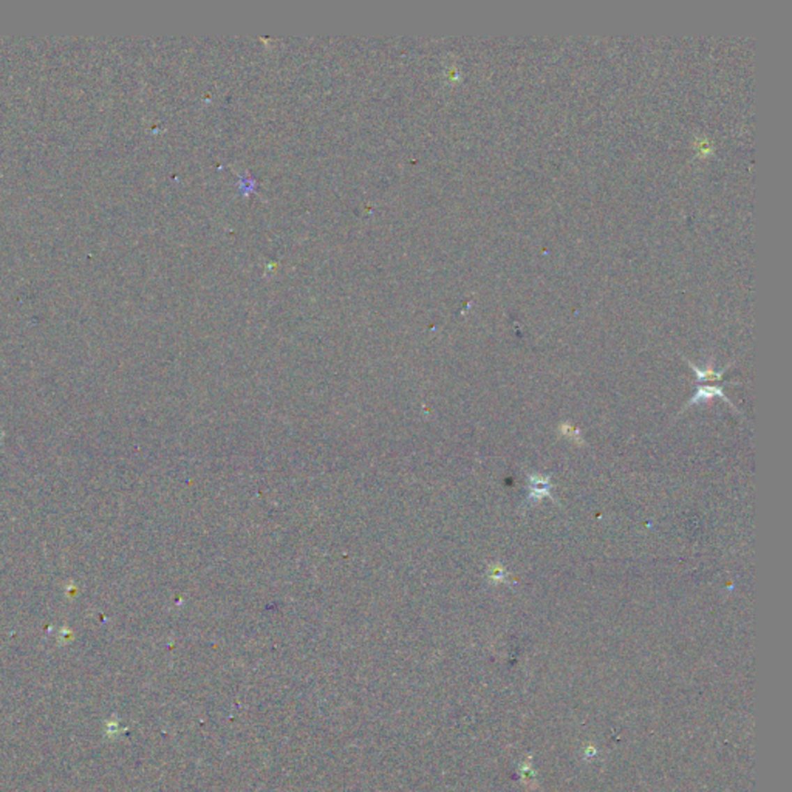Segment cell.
Wrapping results in <instances>:
<instances>
[{
    "instance_id": "obj_3",
    "label": "cell",
    "mask_w": 792,
    "mask_h": 792,
    "mask_svg": "<svg viewBox=\"0 0 792 792\" xmlns=\"http://www.w3.org/2000/svg\"><path fill=\"white\" fill-rule=\"evenodd\" d=\"M687 364L690 365V369L695 372L698 383H706V384L710 383V381H721V379H723L724 372L729 369V365L724 367L723 370H715L712 365H707L706 369H698L696 365H693L692 363H689V360H687Z\"/></svg>"
},
{
    "instance_id": "obj_2",
    "label": "cell",
    "mask_w": 792,
    "mask_h": 792,
    "mask_svg": "<svg viewBox=\"0 0 792 792\" xmlns=\"http://www.w3.org/2000/svg\"><path fill=\"white\" fill-rule=\"evenodd\" d=\"M717 396H718V398H721V399H724L727 406H731L732 409H735V407H733V404H732V401H731L729 398H727V396L724 395V392H723V387H719L718 384H715V386L701 384V386H698V387H696V392H695V395H693V396H692V398L689 399L687 404H685V406L683 407V410H685V409L690 407V406L699 404V402H707V401H710V399H713V398H717Z\"/></svg>"
},
{
    "instance_id": "obj_4",
    "label": "cell",
    "mask_w": 792,
    "mask_h": 792,
    "mask_svg": "<svg viewBox=\"0 0 792 792\" xmlns=\"http://www.w3.org/2000/svg\"><path fill=\"white\" fill-rule=\"evenodd\" d=\"M506 570L503 567H500V565H492L491 570H489V577L492 579L494 584H501L506 581Z\"/></svg>"
},
{
    "instance_id": "obj_1",
    "label": "cell",
    "mask_w": 792,
    "mask_h": 792,
    "mask_svg": "<svg viewBox=\"0 0 792 792\" xmlns=\"http://www.w3.org/2000/svg\"><path fill=\"white\" fill-rule=\"evenodd\" d=\"M528 501L531 505L535 503H540L542 500L544 498H551L557 503L554 500L553 495H551V491H553V485H551V477L548 475H539V473H529L528 475Z\"/></svg>"
}]
</instances>
